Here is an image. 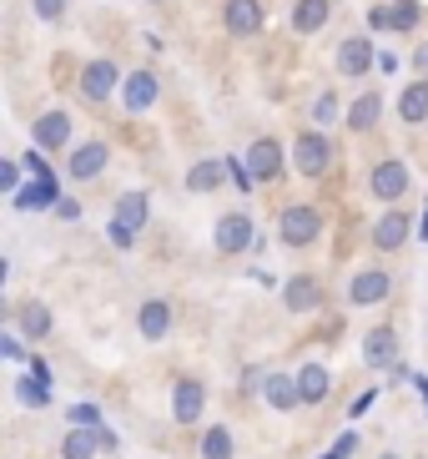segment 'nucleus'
<instances>
[{"mask_svg":"<svg viewBox=\"0 0 428 459\" xmlns=\"http://www.w3.org/2000/svg\"><path fill=\"white\" fill-rule=\"evenodd\" d=\"M414 187V177H408V162H378L373 167V177H368V192H373L378 203H398L403 192Z\"/></svg>","mask_w":428,"mask_h":459,"instance_id":"nucleus-3","label":"nucleus"},{"mask_svg":"<svg viewBox=\"0 0 428 459\" xmlns=\"http://www.w3.org/2000/svg\"><path fill=\"white\" fill-rule=\"evenodd\" d=\"M297 394H303V404H322V399H328V368L303 364L297 368Z\"/></svg>","mask_w":428,"mask_h":459,"instance_id":"nucleus-25","label":"nucleus"},{"mask_svg":"<svg viewBox=\"0 0 428 459\" xmlns=\"http://www.w3.org/2000/svg\"><path fill=\"white\" fill-rule=\"evenodd\" d=\"M15 394H21V404H30V409L51 404V394H46V384H40V378H21V384H15Z\"/></svg>","mask_w":428,"mask_h":459,"instance_id":"nucleus-29","label":"nucleus"},{"mask_svg":"<svg viewBox=\"0 0 428 459\" xmlns=\"http://www.w3.org/2000/svg\"><path fill=\"white\" fill-rule=\"evenodd\" d=\"M116 82H121L116 61H91V66H81V96H86V101H111Z\"/></svg>","mask_w":428,"mask_h":459,"instance_id":"nucleus-6","label":"nucleus"},{"mask_svg":"<svg viewBox=\"0 0 428 459\" xmlns=\"http://www.w3.org/2000/svg\"><path fill=\"white\" fill-rule=\"evenodd\" d=\"M389 273L383 268H363V273H353V283H348V303L353 308H368V303H383L389 298Z\"/></svg>","mask_w":428,"mask_h":459,"instance_id":"nucleus-9","label":"nucleus"},{"mask_svg":"<svg viewBox=\"0 0 428 459\" xmlns=\"http://www.w3.org/2000/svg\"><path fill=\"white\" fill-rule=\"evenodd\" d=\"M363 364L368 368H393L398 364V333H393L389 324L368 328V338H363Z\"/></svg>","mask_w":428,"mask_h":459,"instance_id":"nucleus-7","label":"nucleus"},{"mask_svg":"<svg viewBox=\"0 0 428 459\" xmlns=\"http://www.w3.org/2000/svg\"><path fill=\"white\" fill-rule=\"evenodd\" d=\"M0 359H21V353H15V343H5V338H0Z\"/></svg>","mask_w":428,"mask_h":459,"instance_id":"nucleus-41","label":"nucleus"},{"mask_svg":"<svg viewBox=\"0 0 428 459\" xmlns=\"http://www.w3.org/2000/svg\"><path fill=\"white\" fill-rule=\"evenodd\" d=\"M136 328L147 343H161V338L172 333V303H161V298H147L141 308H136Z\"/></svg>","mask_w":428,"mask_h":459,"instance_id":"nucleus-14","label":"nucleus"},{"mask_svg":"<svg viewBox=\"0 0 428 459\" xmlns=\"http://www.w3.org/2000/svg\"><path fill=\"white\" fill-rule=\"evenodd\" d=\"M353 449H358V434H343V439H338V449H333V455H338V459H348Z\"/></svg>","mask_w":428,"mask_h":459,"instance_id":"nucleus-35","label":"nucleus"},{"mask_svg":"<svg viewBox=\"0 0 428 459\" xmlns=\"http://www.w3.org/2000/svg\"><path fill=\"white\" fill-rule=\"evenodd\" d=\"M418 0H393V30H414L418 26Z\"/></svg>","mask_w":428,"mask_h":459,"instance_id":"nucleus-30","label":"nucleus"},{"mask_svg":"<svg viewBox=\"0 0 428 459\" xmlns=\"http://www.w3.org/2000/svg\"><path fill=\"white\" fill-rule=\"evenodd\" d=\"M328 15H333V0H297L293 5V30L297 36H318L328 26Z\"/></svg>","mask_w":428,"mask_h":459,"instance_id":"nucleus-17","label":"nucleus"},{"mask_svg":"<svg viewBox=\"0 0 428 459\" xmlns=\"http://www.w3.org/2000/svg\"><path fill=\"white\" fill-rule=\"evenodd\" d=\"M15 324H21V333H26V343H40V338H51V308L46 303H26V308L15 313Z\"/></svg>","mask_w":428,"mask_h":459,"instance_id":"nucleus-22","label":"nucleus"},{"mask_svg":"<svg viewBox=\"0 0 428 459\" xmlns=\"http://www.w3.org/2000/svg\"><path fill=\"white\" fill-rule=\"evenodd\" d=\"M56 212L66 217V222H76V217H81V203H56Z\"/></svg>","mask_w":428,"mask_h":459,"instance_id":"nucleus-37","label":"nucleus"},{"mask_svg":"<svg viewBox=\"0 0 428 459\" xmlns=\"http://www.w3.org/2000/svg\"><path fill=\"white\" fill-rule=\"evenodd\" d=\"M318 232H322V212H318V207H308V203L282 207V217H278V238H282L287 247H308V243H318Z\"/></svg>","mask_w":428,"mask_h":459,"instance_id":"nucleus-1","label":"nucleus"},{"mask_svg":"<svg viewBox=\"0 0 428 459\" xmlns=\"http://www.w3.org/2000/svg\"><path fill=\"white\" fill-rule=\"evenodd\" d=\"M232 429L227 424H212V429L201 434V459H232Z\"/></svg>","mask_w":428,"mask_h":459,"instance_id":"nucleus-27","label":"nucleus"},{"mask_svg":"<svg viewBox=\"0 0 428 459\" xmlns=\"http://www.w3.org/2000/svg\"><path fill=\"white\" fill-rule=\"evenodd\" d=\"M71 419H76V424H96V409L81 404V409H71Z\"/></svg>","mask_w":428,"mask_h":459,"instance_id":"nucleus-36","label":"nucleus"},{"mask_svg":"<svg viewBox=\"0 0 428 459\" xmlns=\"http://www.w3.org/2000/svg\"><path fill=\"white\" fill-rule=\"evenodd\" d=\"M30 136H36V147L61 152L71 142V111H40L36 126H30Z\"/></svg>","mask_w":428,"mask_h":459,"instance_id":"nucleus-10","label":"nucleus"},{"mask_svg":"<svg viewBox=\"0 0 428 459\" xmlns=\"http://www.w3.org/2000/svg\"><path fill=\"white\" fill-rule=\"evenodd\" d=\"M418 238L428 243V207H424V222H418Z\"/></svg>","mask_w":428,"mask_h":459,"instance_id":"nucleus-42","label":"nucleus"},{"mask_svg":"<svg viewBox=\"0 0 428 459\" xmlns=\"http://www.w3.org/2000/svg\"><path fill=\"white\" fill-rule=\"evenodd\" d=\"M247 172H253V182H272L282 172V147L272 136H257L253 147H247Z\"/></svg>","mask_w":428,"mask_h":459,"instance_id":"nucleus-12","label":"nucleus"},{"mask_svg":"<svg viewBox=\"0 0 428 459\" xmlns=\"http://www.w3.org/2000/svg\"><path fill=\"white\" fill-rule=\"evenodd\" d=\"M408 384H414V389L424 394V404H428V378H424V374H414V378H408Z\"/></svg>","mask_w":428,"mask_h":459,"instance_id":"nucleus-40","label":"nucleus"},{"mask_svg":"<svg viewBox=\"0 0 428 459\" xmlns=\"http://www.w3.org/2000/svg\"><path fill=\"white\" fill-rule=\"evenodd\" d=\"M373 399H378V389H368V394L358 399V404H353V414H368V409H373Z\"/></svg>","mask_w":428,"mask_h":459,"instance_id":"nucleus-38","label":"nucleus"},{"mask_svg":"<svg viewBox=\"0 0 428 459\" xmlns=\"http://www.w3.org/2000/svg\"><path fill=\"white\" fill-rule=\"evenodd\" d=\"M111 243H116V247H132V243H136V228H126L121 217H111Z\"/></svg>","mask_w":428,"mask_h":459,"instance_id":"nucleus-33","label":"nucleus"},{"mask_svg":"<svg viewBox=\"0 0 428 459\" xmlns=\"http://www.w3.org/2000/svg\"><path fill=\"white\" fill-rule=\"evenodd\" d=\"M201 409H207V389H201L197 378H176L172 384V419L176 424H197Z\"/></svg>","mask_w":428,"mask_h":459,"instance_id":"nucleus-8","label":"nucleus"},{"mask_svg":"<svg viewBox=\"0 0 428 459\" xmlns=\"http://www.w3.org/2000/svg\"><path fill=\"white\" fill-rule=\"evenodd\" d=\"M151 5H161V0H151Z\"/></svg>","mask_w":428,"mask_h":459,"instance_id":"nucleus-47","label":"nucleus"},{"mask_svg":"<svg viewBox=\"0 0 428 459\" xmlns=\"http://www.w3.org/2000/svg\"><path fill=\"white\" fill-rule=\"evenodd\" d=\"M30 5H36L40 21H61L66 15V0H30Z\"/></svg>","mask_w":428,"mask_h":459,"instance_id":"nucleus-32","label":"nucleus"},{"mask_svg":"<svg viewBox=\"0 0 428 459\" xmlns=\"http://www.w3.org/2000/svg\"><path fill=\"white\" fill-rule=\"evenodd\" d=\"M282 303H287V313H312L322 303V283L308 278V273H297V278H287V288H282Z\"/></svg>","mask_w":428,"mask_h":459,"instance_id":"nucleus-15","label":"nucleus"},{"mask_svg":"<svg viewBox=\"0 0 428 459\" xmlns=\"http://www.w3.org/2000/svg\"><path fill=\"white\" fill-rule=\"evenodd\" d=\"M368 26H373V30H393V5H373V11H368Z\"/></svg>","mask_w":428,"mask_h":459,"instance_id":"nucleus-34","label":"nucleus"},{"mask_svg":"<svg viewBox=\"0 0 428 459\" xmlns=\"http://www.w3.org/2000/svg\"><path fill=\"white\" fill-rule=\"evenodd\" d=\"M414 71H428V41H424V46H418V51H414Z\"/></svg>","mask_w":428,"mask_h":459,"instance_id":"nucleus-39","label":"nucleus"},{"mask_svg":"<svg viewBox=\"0 0 428 459\" xmlns=\"http://www.w3.org/2000/svg\"><path fill=\"white\" fill-rule=\"evenodd\" d=\"M107 162H111L107 142H81V147L66 157V177H71V182H91V177L107 172Z\"/></svg>","mask_w":428,"mask_h":459,"instance_id":"nucleus-4","label":"nucleus"},{"mask_svg":"<svg viewBox=\"0 0 428 459\" xmlns=\"http://www.w3.org/2000/svg\"><path fill=\"white\" fill-rule=\"evenodd\" d=\"M383 459H398V455H383Z\"/></svg>","mask_w":428,"mask_h":459,"instance_id":"nucleus-45","label":"nucleus"},{"mask_svg":"<svg viewBox=\"0 0 428 459\" xmlns=\"http://www.w3.org/2000/svg\"><path fill=\"white\" fill-rule=\"evenodd\" d=\"M398 117H403V126H424L428 122V82H408V86H403Z\"/></svg>","mask_w":428,"mask_h":459,"instance_id":"nucleus-20","label":"nucleus"},{"mask_svg":"<svg viewBox=\"0 0 428 459\" xmlns=\"http://www.w3.org/2000/svg\"><path fill=\"white\" fill-rule=\"evenodd\" d=\"M116 217L126 222V228L141 232V228H147V217H151V197H147V192H121V197H116Z\"/></svg>","mask_w":428,"mask_h":459,"instance_id":"nucleus-24","label":"nucleus"},{"mask_svg":"<svg viewBox=\"0 0 428 459\" xmlns=\"http://www.w3.org/2000/svg\"><path fill=\"white\" fill-rule=\"evenodd\" d=\"M293 162H297L303 177H322L328 167H333V142H328L322 132H303L293 142Z\"/></svg>","mask_w":428,"mask_h":459,"instance_id":"nucleus-2","label":"nucleus"},{"mask_svg":"<svg viewBox=\"0 0 428 459\" xmlns=\"http://www.w3.org/2000/svg\"><path fill=\"white\" fill-rule=\"evenodd\" d=\"M322 459H338V455H322Z\"/></svg>","mask_w":428,"mask_h":459,"instance_id":"nucleus-46","label":"nucleus"},{"mask_svg":"<svg viewBox=\"0 0 428 459\" xmlns=\"http://www.w3.org/2000/svg\"><path fill=\"white\" fill-rule=\"evenodd\" d=\"M157 91H161L157 71H147V66L132 71V76H126V111H147L151 101H157Z\"/></svg>","mask_w":428,"mask_h":459,"instance_id":"nucleus-19","label":"nucleus"},{"mask_svg":"<svg viewBox=\"0 0 428 459\" xmlns=\"http://www.w3.org/2000/svg\"><path fill=\"white\" fill-rule=\"evenodd\" d=\"M222 182H227V162H197L187 172V192H197V197L201 192H217Z\"/></svg>","mask_w":428,"mask_h":459,"instance_id":"nucleus-26","label":"nucleus"},{"mask_svg":"<svg viewBox=\"0 0 428 459\" xmlns=\"http://www.w3.org/2000/svg\"><path fill=\"white\" fill-rule=\"evenodd\" d=\"M96 449H101V424H81L61 439V459H96Z\"/></svg>","mask_w":428,"mask_h":459,"instance_id":"nucleus-18","label":"nucleus"},{"mask_svg":"<svg viewBox=\"0 0 428 459\" xmlns=\"http://www.w3.org/2000/svg\"><path fill=\"white\" fill-rule=\"evenodd\" d=\"M368 66H378V51L368 36H348V41L338 46V71L343 76H368Z\"/></svg>","mask_w":428,"mask_h":459,"instance_id":"nucleus-11","label":"nucleus"},{"mask_svg":"<svg viewBox=\"0 0 428 459\" xmlns=\"http://www.w3.org/2000/svg\"><path fill=\"white\" fill-rule=\"evenodd\" d=\"M217 253H227V257H237V253H247L253 247V217L247 212H227V217H217Z\"/></svg>","mask_w":428,"mask_h":459,"instance_id":"nucleus-5","label":"nucleus"},{"mask_svg":"<svg viewBox=\"0 0 428 459\" xmlns=\"http://www.w3.org/2000/svg\"><path fill=\"white\" fill-rule=\"evenodd\" d=\"M222 26L232 36H257L262 30V0H227L222 5Z\"/></svg>","mask_w":428,"mask_h":459,"instance_id":"nucleus-13","label":"nucleus"},{"mask_svg":"<svg viewBox=\"0 0 428 459\" xmlns=\"http://www.w3.org/2000/svg\"><path fill=\"white\" fill-rule=\"evenodd\" d=\"M408 232H414L408 212H389V217H378V228H373V247H378V253H393V247L408 243Z\"/></svg>","mask_w":428,"mask_h":459,"instance_id":"nucleus-16","label":"nucleus"},{"mask_svg":"<svg viewBox=\"0 0 428 459\" xmlns=\"http://www.w3.org/2000/svg\"><path fill=\"white\" fill-rule=\"evenodd\" d=\"M5 313H11V308H5V303H0V324H5Z\"/></svg>","mask_w":428,"mask_h":459,"instance_id":"nucleus-44","label":"nucleus"},{"mask_svg":"<svg viewBox=\"0 0 428 459\" xmlns=\"http://www.w3.org/2000/svg\"><path fill=\"white\" fill-rule=\"evenodd\" d=\"M308 117H312L318 126H333V122H338V96H333V91H318V96H312V111H308Z\"/></svg>","mask_w":428,"mask_h":459,"instance_id":"nucleus-28","label":"nucleus"},{"mask_svg":"<svg viewBox=\"0 0 428 459\" xmlns=\"http://www.w3.org/2000/svg\"><path fill=\"white\" fill-rule=\"evenodd\" d=\"M378 117H383V96H378V91H363L358 101L348 107V126H353V132H373Z\"/></svg>","mask_w":428,"mask_h":459,"instance_id":"nucleus-23","label":"nucleus"},{"mask_svg":"<svg viewBox=\"0 0 428 459\" xmlns=\"http://www.w3.org/2000/svg\"><path fill=\"white\" fill-rule=\"evenodd\" d=\"M15 187H21V167L11 157H0V192H15Z\"/></svg>","mask_w":428,"mask_h":459,"instance_id":"nucleus-31","label":"nucleus"},{"mask_svg":"<svg viewBox=\"0 0 428 459\" xmlns=\"http://www.w3.org/2000/svg\"><path fill=\"white\" fill-rule=\"evenodd\" d=\"M5 273H11V263H5V257H0V283H5Z\"/></svg>","mask_w":428,"mask_h":459,"instance_id":"nucleus-43","label":"nucleus"},{"mask_svg":"<svg viewBox=\"0 0 428 459\" xmlns=\"http://www.w3.org/2000/svg\"><path fill=\"white\" fill-rule=\"evenodd\" d=\"M262 399H268L272 409H297L303 404V394H297V374H268L262 378Z\"/></svg>","mask_w":428,"mask_h":459,"instance_id":"nucleus-21","label":"nucleus"}]
</instances>
